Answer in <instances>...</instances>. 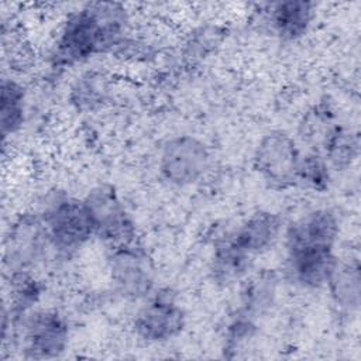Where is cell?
Here are the masks:
<instances>
[{"mask_svg":"<svg viewBox=\"0 0 361 361\" xmlns=\"http://www.w3.org/2000/svg\"><path fill=\"white\" fill-rule=\"evenodd\" d=\"M131 17L116 1H89L63 20L49 52V65L62 71L103 54H124L134 39Z\"/></svg>","mask_w":361,"mask_h":361,"instance_id":"cell-1","label":"cell"},{"mask_svg":"<svg viewBox=\"0 0 361 361\" xmlns=\"http://www.w3.org/2000/svg\"><path fill=\"white\" fill-rule=\"evenodd\" d=\"M38 213L56 257L72 258L94 237L83 199L55 190L47 196Z\"/></svg>","mask_w":361,"mask_h":361,"instance_id":"cell-2","label":"cell"},{"mask_svg":"<svg viewBox=\"0 0 361 361\" xmlns=\"http://www.w3.org/2000/svg\"><path fill=\"white\" fill-rule=\"evenodd\" d=\"M16 336L25 360H55L69 345L68 319L56 309H34L3 331Z\"/></svg>","mask_w":361,"mask_h":361,"instance_id":"cell-3","label":"cell"},{"mask_svg":"<svg viewBox=\"0 0 361 361\" xmlns=\"http://www.w3.org/2000/svg\"><path fill=\"white\" fill-rule=\"evenodd\" d=\"M94 238L109 248L137 241L134 217L110 183L93 186L83 197Z\"/></svg>","mask_w":361,"mask_h":361,"instance_id":"cell-4","label":"cell"},{"mask_svg":"<svg viewBox=\"0 0 361 361\" xmlns=\"http://www.w3.org/2000/svg\"><path fill=\"white\" fill-rule=\"evenodd\" d=\"M52 252L47 227L38 212L18 214L8 226L3 243L6 274L28 271L41 265Z\"/></svg>","mask_w":361,"mask_h":361,"instance_id":"cell-5","label":"cell"},{"mask_svg":"<svg viewBox=\"0 0 361 361\" xmlns=\"http://www.w3.org/2000/svg\"><path fill=\"white\" fill-rule=\"evenodd\" d=\"M107 265L113 289L121 298L144 300L155 290V262L137 241L110 248Z\"/></svg>","mask_w":361,"mask_h":361,"instance_id":"cell-6","label":"cell"},{"mask_svg":"<svg viewBox=\"0 0 361 361\" xmlns=\"http://www.w3.org/2000/svg\"><path fill=\"white\" fill-rule=\"evenodd\" d=\"M212 165L209 145L192 134L175 135L164 142L158 155L161 178L176 188H186L204 178Z\"/></svg>","mask_w":361,"mask_h":361,"instance_id":"cell-7","label":"cell"},{"mask_svg":"<svg viewBox=\"0 0 361 361\" xmlns=\"http://www.w3.org/2000/svg\"><path fill=\"white\" fill-rule=\"evenodd\" d=\"M186 312L169 289H155L133 317L135 337L147 344H162L176 338L186 327Z\"/></svg>","mask_w":361,"mask_h":361,"instance_id":"cell-8","label":"cell"},{"mask_svg":"<svg viewBox=\"0 0 361 361\" xmlns=\"http://www.w3.org/2000/svg\"><path fill=\"white\" fill-rule=\"evenodd\" d=\"M302 152L296 140L285 131H269L254 151V168L275 189L296 186V171Z\"/></svg>","mask_w":361,"mask_h":361,"instance_id":"cell-9","label":"cell"},{"mask_svg":"<svg viewBox=\"0 0 361 361\" xmlns=\"http://www.w3.org/2000/svg\"><path fill=\"white\" fill-rule=\"evenodd\" d=\"M286 252V274L292 283L302 289L324 288L338 257L330 245H289Z\"/></svg>","mask_w":361,"mask_h":361,"instance_id":"cell-10","label":"cell"},{"mask_svg":"<svg viewBox=\"0 0 361 361\" xmlns=\"http://www.w3.org/2000/svg\"><path fill=\"white\" fill-rule=\"evenodd\" d=\"M340 235V220L330 207L306 212L285 228V247L330 245L336 247Z\"/></svg>","mask_w":361,"mask_h":361,"instance_id":"cell-11","label":"cell"},{"mask_svg":"<svg viewBox=\"0 0 361 361\" xmlns=\"http://www.w3.org/2000/svg\"><path fill=\"white\" fill-rule=\"evenodd\" d=\"M265 17L275 37L293 42L309 32L316 18V4L307 0L276 1L267 6Z\"/></svg>","mask_w":361,"mask_h":361,"instance_id":"cell-12","label":"cell"},{"mask_svg":"<svg viewBox=\"0 0 361 361\" xmlns=\"http://www.w3.org/2000/svg\"><path fill=\"white\" fill-rule=\"evenodd\" d=\"M282 230L283 221L278 213L258 210L228 233L233 241L255 259V257L265 254L278 243Z\"/></svg>","mask_w":361,"mask_h":361,"instance_id":"cell-13","label":"cell"},{"mask_svg":"<svg viewBox=\"0 0 361 361\" xmlns=\"http://www.w3.org/2000/svg\"><path fill=\"white\" fill-rule=\"evenodd\" d=\"M113 96V79L104 71L86 69L69 85L68 103L80 114L102 110Z\"/></svg>","mask_w":361,"mask_h":361,"instance_id":"cell-14","label":"cell"},{"mask_svg":"<svg viewBox=\"0 0 361 361\" xmlns=\"http://www.w3.org/2000/svg\"><path fill=\"white\" fill-rule=\"evenodd\" d=\"M254 264V258L244 252L226 233L214 243L210 272L217 285L230 286L244 279Z\"/></svg>","mask_w":361,"mask_h":361,"instance_id":"cell-15","label":"cell"},{"mask_svg":"<svg viewBox=\"0 0 361 361\" xmlns=\"http://www.w3.org/2000/svg\"><path fill=\"white\" fill-rule=\"evenodd\" d=\"M324 288H327L333 305L341 312H357L361 300V274L358 259H338Z\"/></svg>","mask_w":361,"mask_h":361,"instance_id":"cell-16","label":"cell"},{"mask_svg":"<svg viewBox=\"0 0 361 361\" xmlns=\"http://www.w3.org/2000/svg\"><path fill=\"white\" fill-rule=\"evenodd\" d=\"M27 120V89L11 76H3L0 85V133L3 144L18 134Z\"/></svg>","mask_w":361,"mask_h":361,"instance_id":"cell-17","label":"cell"},{"mask_svg":"<svg viewBox=\"0 0 361 361\" xmlns=\"http://www.w3.org/2000/svg\"><path fill=\"white\" fill-rule=\"evenodd\" d=\"M278 289V278L275 272L262 271L247 281L241 290L238 312L257 320L275 302Z\"/></svg>","mask_w":361,"mask_h":361,"instance_id":"cell-18","label":"cell"},{"mask_svg":"<svg viewBox=\"0 0 361 361\" xmlns=\"http://www.w3.org/2000/svg\"><path fill=\"white\" fill-rule=\"evenodd\" d=\"M320 152L327 161L331 171H345L358 158L360 141L358 135L344 126L334 124L322 144Z\"/></svg>","mask_w":361,"mask_h":361,"instance_id":"cell-19","label":"cell"},{"mask_svg":"<svg viewBox=\"0 0 361 361\" xmlns=\"http://www.w3.org/2000/svg\"><path fill=\"white\" fill-rule=\"evenodd\" d=\"M331 182V168L320 152L310 151L302 154L298 171L296 185L313 192H326Z\"/></svg>","mask_w":361,"mask_h":361,"instance_id":"cell-20","label":"cell"},{"mask_svg":"<svg viewBox=\"0 0 361 361\" xmlns=\"http://www.w3.org/2000/svg\"><path fill=\"white\" fill-rule=\"evenodd\" d=\"M223 31L217 25H202L189 34L185 42V58L199 61L212 54L221 42Z\"/></svg>","mask_w":361,"mask_h":361,"instance_id":"cell-21","label":"cell"},{"mask_svg":"<svg viewBox=\"0 0 361 361\" xmlns=\"http://www.w3.org/2000/svg\"><path fill=\"white\" fill-rule=\"evenodd\" d=\"M334 124L330 109L326 104H319L303 117V121L300 123V137L322 147Z\"/></svg>","mask_w":361,"mask_h":361,"instance_id":"cell-22","label":"cell"}]
</instances>
